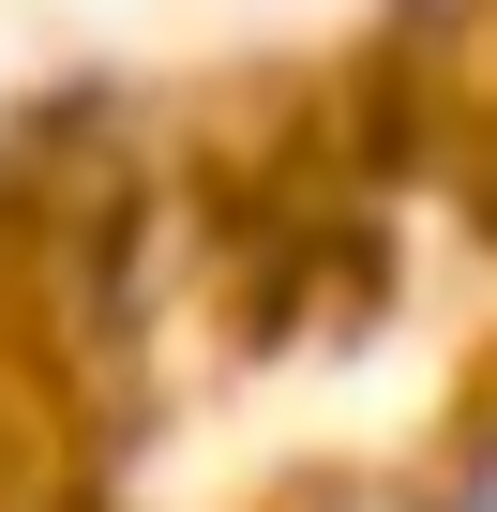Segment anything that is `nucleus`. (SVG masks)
I'll return each instance as SVG.
<instances>
[{
    "label": "nucleus",
    "instance_id": "f257e3e1",
    "mask_svg": "<svg viewBox=\"0 0 497 512\" xmlns=\"http://www.w3.org/2000/svg\"><path fill=\"white\" fill-rule=\"evenodd\" d=\"M437 512H497V452H482V467H467V482H452Z\"/></svg>",
    "mask_w": 497,
    "mask_h": 512
}]
</instances>
